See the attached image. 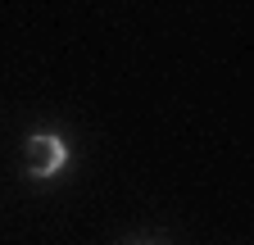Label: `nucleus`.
Wrapping results in <instances>:
<instances>
[{
  "label": "nucleus",
  "mask_w": 254,
  "mask_h": 245,
  "mask_svg": "<svg viewBox=\"0 0 254 245\" xmlns=\"http://www.w3.org/2000/svg\"><path fill=\"white\" fill-rule=\"evenodd\" d=\"M64 164H68V145L55 132H32L27 136V177L46 182V177L64 173Z\"/></svg>",
  "instance_id": "f257e3e1"
}]
</instances>
